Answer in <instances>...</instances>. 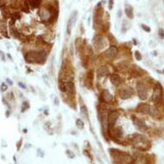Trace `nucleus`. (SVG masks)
<instances>
[{
	"mask_svg": "<svg viewBox=\"0 0 164 164\" xmlns=\"http://www.w3.org/2000/svg\"><path fill=\"white\" fill-rule=\"evenodd\" d=\"M113 0H109V2H108V8H109V10L113 9Z\"/></svg>",
	"mask_w": 164,
	"mask_h": 164,
	"instance_id": "obj_24",
	"label": "nucleus"
},
{
	"mask_svg": "<svg viewBox=\"0 0 164 164\" xmlns=\"http://www.w3.org/2000/svg\"><path fill=\"white\" fill-rule=\"evenodd\" d=\"M108 74V68L107 66H101L97 70L98 77H103Z\"/></svg>",
	"mask_w": 164,
	"mask_h": 164,
	"instance_id": "obj_10",
	"label": "nucleus"
},
{
	"mask_svg": "<svg viewBox=\"0 0 164 164\" xmlns=\"http://www.w3.org/2000/svg\"><path fill=\"white\" fill-rule=\"evenodd\" d=\"M110 80H111V82L114 85H119L120 83V77H119V75L117 74H112L110 76Z\"/></svg>",
	"mask_w": 164,
	"mask_h": 164,
	"instance_id": "obj_12",
	"label": "nucleus"
},
{
	"mask_svg": "<svg viewBox=\"0 0 164 164\" xmlns=\"http://www.w3.org/2000/svg\"><path fill=\"white\" fill-rule=\"evenodd\" d=\"M81 112H82V113L83 114L84 116L86 118L89 117V113H88V108H87V107L85 105H82V107H81Z\"/></svg>",
	"mask_w": 164,
	"mask_h": 164,
	"instance_id": "obj_17",
	"label": "nucleus"
},
{
	"mask_svg": "<svg viewBox=\"0 0 164 164\" xmlns=\"http://www.w3.org/2000/svg\"><path fill=\"white\" fill-rule=\"evenodd\" d=\"M41 0H32L31 1V6L33 8H37L41 4Z\"/></svg>",
	"mask_w": 164,
	"mask_h": 164,
	"instance_id": "obj_20",
	"label": "nucleus"
},
{
	"mask_svg": "<svg viewBox=\"0 0 164 164\" xmlns=\"http://www.w3.org/2000/svg\"><path fill=\"white\" fill-rule=\"evenodd\" d=\"M163 3H164V0H163Z\"/></svg>",
	"mask_w": 164,
	"mask_h": 164,
	"instance_id": "obj_28",
	"label": "nucleus"
},
{
	"mask_svg": "<svg viewBox=\"0 0 164 164\" xmlns=\"http://www.w3.org/2000/svg\"><path fill=\"white\" fill-rule=\"evenodd\" d=\"M59 99H58V98H55V104H56V105H59Z\"/></svg>",
	"mask_w": 164,
	"mask_h": 164,
	"instance_id": "obj_26",
	"label": "nucleus"
},
{
	"mask_svg": "<svg viewBox=\"0 0 164 164\" xmlns=\"http://www.w3.org/2000/svg\"><path fill=\"white\" fill-rule=\"evenodd\" d=\"M19 86H21V87H22V88H25V86H24V85H23V84H22V83H21V82H20V83H19Z\"/></svg>",
	"mask_w": 164,
	"mask_h": 164,
	"instance_id": "obj_27",
	"label": "nucleus"
},
{
	"mask_svg": "<svg viewBox=\"0 0 164 164\" xmlns=\"http://www.w3.org/2000/svg\"><path fill=\"white\" fill-rule=\"evenodd\" d=\"M114 136H115L117 138H120L121 136H122V131L119 127H116V129L114 130Z\"/></svg>",
	"mask_w": 164,
	"mask_h": 164,
	"instance_id": "obj_16",
	"label": "nucleus"
},
{
	"mask_svg": "<svg viewBox=\"0 0 164 164\" xmlns=\"http://www.w3.org/2000/svg\"><path fill=\"white\" fill-rule=\"evenodd\" d=\"M135 58H136V59L138 61L142 60V55H141V53H139L138 51L135 52Z\"/></svg>",
	"mask_w": 164,
	"mask_h": 164,
	"instance_id": "obj_21",
	"label": "nucleus"
},
{
	"mask_svg": "<svg viewBox=\"0 0 164 164\" xmlns=\"http://www.w3.org/2000/svg\"><path fill=\"white\" fill-rule=\"evenodd\" d=\"M162 96H163V91H162V87L160 83L156 84V88L154 89L152 95V100L155 103H160L162 101Z\"/></svg>",
	"mask_w": 164,
	"mask_h": 164,
	"instance_id": "obj_1",
	"label": "nucleus"
},
{
	"mask_svg": "<svg viewBox=\"0 0 164 164\" xmlns=\"http://www.w3.org/2000/svg\"><path fill=\"white\" fill-rule=\"evenodd\" d=\"M1 89H2V91H4V90H5L6 89H7V86H6V85H5L4 83H3V84H2V86H1Z\"/></svg>",
	"mask_w": 164,
	"mask_h": 164,
	"instance_id": "obj_25",
	"label": "nucleus"
},
{
	"mask_svg": "<svg viewBox=\"0 0 164 164\" xmlns=\"http://www.w3.org/2000/svg\"><path fill=\"white\" fill-rule=\"evenodd\" d=\"M119 117V113L116 111H111L108 113V127H113L114 125V124L116 123V120L118 119Z\"/></svg>",
	"mask_w": 164,
	"mask_h": 164,
	"instance_id": "obj_4",
	"label": "nucleus"
},
{
	"mask_svg": "<svg viewBox=\"0 0 164 164\" xmlns=\"http://www.w3.org/2000/svg\"><path fill=\"white\" fill-rule=\"evenodd\" d=\"M137 96L141 100H145L147 99L148 96V89L147 87L145 86V84L143 82H138L137 84Z\"/></svg>",
	"mask_w": 164,
	"mask_h": 164,
	"instance_id": "obj_2",
	"label": "nucleus"
},
{
	"mask_svg": "<svg viewBox=\"0 0 164 164\" xmlns=\"http://www.w3.org/2000/svg\"><path fill=\"white\" fill-rule=\"evenodd\" d=\"M150 114L152 115L153 117H157V116L160 115L158 109L156 108H155V107H151V106H150Z\"/></svg>",
	"mask_w": 164,
	"mask_h": 164,
	"instance_id": "obj_15",
	"label": "nucleus"
},
{
	"mask_svg": "<svg viewBox=\"0 0 164 164\" xmlns=\"http://www.w3.org/2000/svg\"><path fill=\"white\" fill-rule=\"evenodd\" d=\"M141 27H142V28L144 30V31H146V32H150V27H149V26H147V25H145V24H142V25H141Z\"/></svg>",
	"mask_w": 164,
	"mask_h": 164,
	"instance_id": "obj_22",
	"label": "nucleus"
},
{
	"mask_svg": "<svg viewBox=\"0 0 164 164\" xmlns=\"http://www.w3.org/2000/svg\"><path fill=\"white\" fill-rule=\"evenodd\" d=\"M102 96L103 101L105 102H107V103H110V102H113V96H112V95L110 94L108 90H107V89L103 90V92H102Z\"/></svg>",
	"mask_w": 164,
	"mask_h": 164,
	"instance_id": "obj_9",
	"label": "nucleus"
},
{
	"mask_svg": "<svg viewBox=\"0 0 164 164\" xmlns=\"http://www.w3.org/2000/svg\"><path fill=\"white\" fill-rule=\"evenodd\" d=\"M59 89L62 92H67V82H60L59 83Z\"/></svg>",
	"mask_w": 164,
	"mask_h": 164,
	"instance_id": "obj_18",
	"label": "nucleus"
},
{
	"mask_svg": "<svg viewBox=\"0 0 164 164\" xmlns=\"http://www.w3.org/2000/svg\"><path fill=\"white\" fill-rule=\"evenodd\" d=\"M125 13L126 15V16L130 19H132L134 17V15H133V9L131 5L129 4H125Z\"/></svg>",
	"mask_w": 164,
	"mask_h": 164,
	"instance_id": "obj_11",
	"label": "nucleus"
},
{
	"mask_svg": "<svg viewBox=\"0 0 164 164\" xmlns=\"http://www.w3.org/2000/svg\"><path fill=\"white\" fill-rule=\"evenodd\" d=\"M158 34H159V36H160L161 39H164V30L162 29V28H159Z\"/></svg>",
	"mask_w": 164,
	"mask_h": 164,
	"instance_id": "obj_23",
	"label": "nucleus"
},
{
	"mask_svg": "<svg viewBox=\"0 0 164 164\" xmlns=\"http://www.w3.org/2000/svg\"><path fill=\"white\" fill-rule=\"evenodd\" d=\"M150 106L146 103H140L137 108V111L144 114L150 113Z\"/></svg>",
	"mask_w": 164,
	"mask_h": 164,
	"instance_id": "obj_5",
	"label": "nucleus"
},
{
	"mask_svg": "<svg viewBox=\"0 0 164 164\" xmlns=\"http://www.w3.org/2000/svg\"><path fill=\"white\" fill-rule=\"evenodd\" d=\"M76 13H77L76 11L73 12L72 16H70V18L69 19V21H68V23H67V34H68L69 35L71 34V27H72V25L74 24V22H76Z\"/></svg>",
	"mask_w": 164,
	"mask_h": 164,
	"instance_id": "obj_6",
	"label": "nucleus"
},
{
	"mask_svg": "<svg viewBox=\"0 0 164 164\" xmlns=\"http://www.w3.org/2000/svg\"><path fill=\"white\" fill-rule=\"evenodd\" d=\"M133 121H134L136 126H137L139 130H141V131H146V130L148 129V127H147V125L144 124V122H143L140 119L133 118Z\"/></svg>",
	"mask_w": 164,
	"mask_h": 164,
	"instance_id": "obj_8",
	"label": "nucleus"
},
{
	"mask_svg": "<svg viewBox=\"0 0 164 164\" xmlns=\"http://www.w3.org/2000/svg\"><path fill=\"white\" fill-rule=\"evenodd\" d=\"M67 93L70 96H74L75 94V86L74 83L72 82H67Z\"/></svg>",
	"mask_w": 164,
	"mask_h": 164,
	"instance_id": "obj_13",
	"label": "nucleus"
},
{
	"mask_svg": "<svg viewBox=\"0 0 164 164\" xmlns=\"http://www.w3.org/2000/svg\"><path fill=\"white\" fill-rule=\"evenodd\" d=\"M40 16L42 20H47L49 18L50 16V13L47 10H45V9H42V10L40 11Z\"/></svg>",
	"mask_w": 164,
	"mask_h": 164,
	"instance_id": "obj_14",
	"label": "nucleus"
},
{
	"mask_svg": "<svg viewBox=\"0 0 164 164\" xmlns=\"http://www.w3.org/2000/svg\"><path fill=\"white\" fill-rule=\"evenodd\" d=\"M118 49L116 47H110L108 49H107L105 52L103 53V56L105 57L106 59H112L117 55Z\"/></svg>",
	"mask_w": 164,
	"mask_h": 164,
	"instance_id": "obj_3",
	"label": "nucleus"
},
{
	"mask_svg": "<svg viewBox=\"0 0 164 164\" xmlns=\"http://www.w3.org/2000/svg\"><path fill=\"white\" fill-rule=\"evenodd\" d=\"M76 126H77L78 128H79V129H82V128L84 127L83 122H82V119H76Z\"/></svg>",
	"mask_w": 164,
	"mask_h": 164,
	"instance_id": "obj_19",
	"label": "nucleus"
},
{
	"mask_svg": "<svg viewBox=\"0 0 164 164\" xmlns=\"http://www.w3.org/2000/svg\"><path fill=\"white\" fill-rule=\"evenodd\" d=\"M132 95V91H131V89H122L119 91V96L122 99L126 100L128 98H130Z\"/></svg>",
	"mask_w": 164,
	"mask_h": 164,
	"instance_id": "obj_7",
	"label": "nucleus"
}]
</instances>
